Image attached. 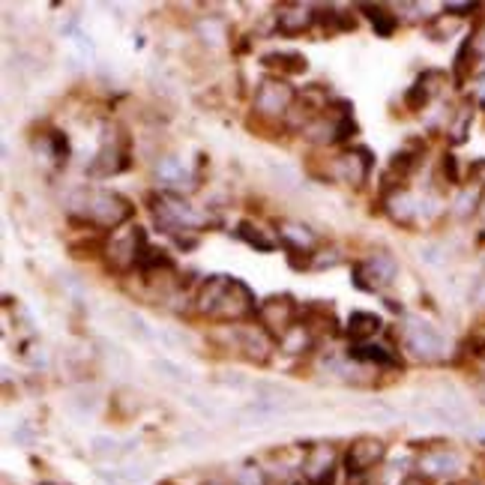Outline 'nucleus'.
<instances>
[{"label": "nucleus", "mask_w": 485, "mask_h": 485, "mask_svg": "<svg viewBox=\"0 0 485 485\" xmlns=\"http://www.w3.org/2000/svg\"><path fill=\"white\" fill-rule=\"evenodd\" d=\"M258 306L252 287L234 276H207L195 291V311L213 320L246 324V318L258 315Z\"/></svg>", "instance_id": "obj_1"}, {"label": "nucleus", "mask_w": 485, "mask_h": 485, "mask_svg": "<svg viewBox=\"0 0 485 485\" xmlns=\"http://www.w3.org/2000/svg\"><path fill=\"white\" fill-rule=\"evenodd\" d=\"M69 207L90 228H109V231L126 225L135 213L133 201L111 189H78V192H72Z\"/></svg>", "instance_id": "obj_2"}, {"label": "nucleus", "mask_w": 485, "mask_h": 485, "mask_svg": "<svg viewBox=\"0 0 485 485\" xmlns=\"http://www.w3.org/2000/svg\"><path fill=\"white\" fill-rule=\"evenodd\" d=\"M150 213H153L156 225H159L166 234L177 237V243L183 240V234H195L210 225L207 213L195 210L183 195H174V192L150 195Z\"/></svg>", "instance_id": "obj_3"}, {"label": "nucleus", "mask_w": 485, "mask_h": 485, "mask_svg": "<svg viewBox=\"0 0 485 485\" xmlns=\"http://www.w3.org/2000/svg\"><path fill=\"white\" fill-rule=\"evenodd\" d=\"M297 102V90L287 85L285 78L279 76H267L258 81L255 87V96H252V111L264 120H279V117H287Z\"/></svg>", "instance_id": "obj_4"}, {"label": "nucleus", "mask_w": 485, "mask_h": 485, "mask_svg": "<svg viewBox=\"0 0 485 485\" xmlns=\"http://www.w3.org/2000/svg\"><path fill=\"white\" fill-rule=\"evenodd\" d=\"M150 249V243H147V234L141 225H133L126 228L123 234H114L109 243H105V261H109V267L114 273H129V270H138L141 264V258Z\"/></svg>", "instance_id": "obj_5"}, {"label": "nucleus", "mask_w": 485, "mask_h": 485, "mask_svg": "<svg viewBox=\"0 0 485 485\" xmlns=\"http://www.w3.org/2000/svg\"><path fill=\"white\" fill-rule=\"evenodd\" d=\"M401 342H405V348L414 353L416 360H423V363H438L443 357V348H447L438 327L423 318L405 320V327H401Z\"/></svg>", "instance_id": "obj_6"}, {"label": "nucleus", "mask_w": 485, "mask_h": 485, "mask_svg": "<svg viewBox=\"0 0 485 485\" xmlns=\"http://www.w3.org/2000/svg\"><path fill=\"white\" fill-rule=\"evenodd\" d=\"M129 168V138L120 126H105L102 147L90 162V177H114Z\"/></svg>", "instance_id": "obj_7"}, {"label": "nucleus", "mask_w": 485, "mask_h": 485, "mask_svg": "<svg viewBox=\"0 0 485 485\" xmlns=\"http://www.w3.org/2000/svg\"><path fill=\"white\" fill-rule=\"evenodd\" d=\"M300 318H303V309L297 306V300H294L291 294H273V297H267L258 306V324L273 333L276 342L282 339L291 327H297Z\"/></svg>", "instance_id": "obj_8"}, {"label": "nucleus", "mask_w": 485, "mask_h": 485, "mask_svg": "<svg viewBox=\"0 0 485 485\" xmlns=\"http://www.w3.org/2000/svg\"><path fill=\"white\" fill-rule=\"evenodd\" d=\"M399 276V264L390 252H375L366 261L353 264V285L360 291H384L386 285H392Z\"/></svg>", "instance_id": "obj_9"}, {"label": "nucleus", "mask_w": 485, "mask_h": 485, "mask_svg": "<svg viewBox=\"0 0 485 485\" xmlns=\"http://www.w3.org/2000/svg\"><path fill=\"white\" fill-rule=\"evenodd\" d=\"M231 335H234L237 351H240L249 363H258V366H267L270 357H273V351L279 348L276 335L264 330L261 324H237Z\"/></svg>", "instance_id": "obj_10"}, {"label": "nucleus", "mask_w": 485, "mask_h": 485, "mask_svg": "<svg viewBox=\"0 0 485 485\" xmlns=\"http://www.w3.org/2000/svg\"><path fill=\"white\" fill-rule=\"evenodd\" d=\"M384 458H386V443L381 438H372V434H363V438L351 441L348 449H344V467H348L351 480L375 471Z\"/></svg>", "instance_id": "obj_11"}, {"label": "nucleus", "mask_w": 485, "mask_h": 485, "mask_svg": "<svg viewBox=\"0 0 485 485\" xmlns=\"http://www.w3.org/2000/svg\"><path fill=\"white\" fill-rule=\"evenodd\" d=\"M330 174L339 180L344 186H353L360 189L372 174V153L366 147H357V150H344L342 156H335L333 166H330Z\"/></svg>", "instance_id": "obj_12"}, {"label": "nucleus", "mask_w": 485, "mask_h": 485, "mask_svg": "<svg viewBox=\"0 0 485 485\" xmlns=\"http://www.w3.org/2000/svg\"><path fill=\"white\" fill-rule=\"evenodd\" d=\"M335 447L333 443H315L303 458V476L309 485H335Z\"/></svg>", "instance_id": "obj_13"}, {"label": "nucleus", "mask_w": 485, "mask_h": 485, "mask_svg": "<svg viewBox=\"0 0 485 485\" xmlns=\"http://www.w3.org/2000/svg\"><path fill=\"white\" fill-rule=\"evenodd\" d=\"M318 10L309 4H282L276 6V30L282 36H300L318 24Z\"/></svg>", "instance_id": "obj_14"}, {"label": "nucleus", "mask_w": 485, "mask_h": 485, "mask_svg": "<svg viewBox=\"0 0 485 485\" xmlns=\"http://www.w3.org/2000/svg\"><path fill=\"white\" fill-rule=\"evenodd\" d=\"M348 357L357 360V363H366V366H377V368H399V357L392 353L390 348L384 344H351L348 348Z\"/></svg>", "instance_id": "obj_15"}, {"label": "nucleus", "mask_w": 485, "mask_h": 485, "mask_svg": "<svg viewBox=\"0 0 485 485\" xmlns=\"http://www.w3.org/2000/svg\"><path fill=\"white\" fill-rule=\"evenodd\" d=\"M381 330H384V320L377 318L375 311H351L348 327H344V333H348L357 344L372 342Z\"/></svg>", "instance_id": "obj_16"}, {"label": "nucleus", "mask_w": 485, "mask_h": 485, "mask_svg": "<svg viewBox=\"0 0 485 485\" xmlns=\"http://www.w3.org/2000/svg\"><path fill=\"white\" fill-rule=\"evenodd\" d=\"M458 467H462V458L452 449H434L419 458V471L425 476H452Z\"/></svg>", "instance_id": "obj_17"}, {"label": "nucleus", "mask_w": 485, "mask_h": 485, "mask_svg": "<svg viewBox=\"0 0 485 485\" xmlns=\"http://www.w3.org/2000/svg\"><path fill=\"white\" fill-rule=\"evenodd\" d=\"M386 213H390L392 222H399V225H414L419 207H416V201L410 198L408 189L401 186V189H392L390 198H386Z\"/></svg>", "instance_id": "obj_18"}, {"label": "nucleus", "mask_w": 485, "mask_h": 485, "mask_svg": "<svg viewBox=\"0 0 485 485\" xmlns=\"http://www.w3.org/2000/svg\"><path fill=\"white\" fill-rule=\"evenodd\" d=\"M311 344H315V333L309 330L306 324H300L297 327H291L282 339H279V351L287 353V357H300V353H309L311 351Z\"/></svg>", "instance_id": "obj_19"}, {"label": "nucleus", "mask_w": 485, "mask_h": 485, "mask_svg": "<svg viewBox=\"0 0 485 485\" xmlns=\"http://www.w3.org/2000/svg\"><path fill=\"white\" fill-rule=\"evenodd\" d=\"M156 180L166 186V192L180 195L183 183H189V174H186L183 162H177V159H171V156H166V159H159V166H156Z\"/></svg>", "instance_id": "obj_20"}, {"label": "nucleus", "mask_w": 485, "mask_h": 485, "mask_svg": "<svg viewBox=\"0 0 485 485\" xmlns=\"http://www.w3.org/2000/svg\"><path fill=\"white\" fill-rule=\"evenodd\" d=\"M261 63H264L267 69H279L282 76H297V72H306V57L300 52H270L261 57Z\"/></svg>", "instance_id": "obj_21"}, {"label": "nucleus", "mask_w": 485, "mask_h": 485, "mask_svg": "<svg viewBox=\"0 0 485 485\" xmlns=\"http://www.w3.org/2000/svg\"><path fill=\"white\" fill-rule=\"evenodd\" d=\"M471 123H473V105H462V109L452 114V120H449V129H447L449 141L465 144L467 135H471Z\"/></svg>", "instance_id": "obj_22"}, {"label": "nucleus", "mask_w": 485, "mask_h": 485, "mask_svg": "<svg viewBox=\"0 0 485 485\" xmlns=\"http://www.w3.org/2000/svg\"><path fill=\"white\" fill-rule=\"evenodd\" d=\"M419 159H423V150H416V147H401V150L392 153L390 174H399V180H405L410 171H416Z\"/></svg>", "instance_id": "obj_23"}, {"label": "nucleus", "mask_w": 485, "mask_h": 485, "mask_svg": "<svg viewBox=\"0 0 485 485\" xmlns=\"http://www.w3.org/2000/svg\"><path fill=\"white\" fill-rule=\"evenodd\" d=\"M363 12H368V21H372V28L377 30L381 36H392L399 28V15H392L386 6H360Z\"/></svg>", "instance_id": "obj_24"}, {"label": "nucleus", "mask_w": 485, "mask_h": 485, "mask_svg": "<svg viewBox=\"0 0 485 485\" xmlns=\"http://www.w3.org/2000/svg\"><path fill=\"white\" fill-rule=\"evenodd\" d=\"M237 237H240L243 243H249L252 249H258V252H273L276 249V240L264 237V231H261L258 225H252V222H240V225H237Z\"/></svg>", "instance_id": "obj_25"}, {"label": "nucleus", "mask_w": 485, "mask_h": 485, "mask_svg": "<svg viewBox=\"0 0 485 485\" xmlns=\"http://www.w3.org/2000/svg\"><path fill=\"white\" fill-rule=\"evenodd\" d=\"M432 96H434L432 90L416 78V85H414V87H408V93H405V109H408V111H414V114H419V111L425 109V105L432 102Z\"/></svg>", "instance_id": "obj_26"}, {"label": "nucleus", "mask_w": 485, "mask_h": 485, "mask_svg": "<svg viewBox=\"0 0 485 485\" xmlns=\"http://www.w3.org/2000/svg\"><path fill=\"white\" fill-rule=\"evenodd\" d=\"M90 452H93L96 458H117L120 452H126V447H120L109 434H96V438L90 441Z\"/></svg>", "instance_id": "obj_27"}, {"label": "nucleus", "mask_w": 485, "mask_h": 485, "mask_svg": "<svg viewBox=\"0 0 485 485\" xmlns=\"http://www.w3.org/2000/svg\"><path fill=\"white\" fill-rule=\"evenodd\" d=\"M153 372H159L162 377H168V381L174 384H192V375H189L183 366L171 363V360H153Z\"/></svg>", "instance_id": "obj_28"}, {"label": "nucleus", "mask_w": 485, "mask_h": 485, "mask_svg": "<svg viewBox=\"0 0 485 485\" xmlns=\"http://www.w3.org/2000/svg\"><path fill=\"white\" fill-rule=\"evenodd\" d=\"M480 198H482V192H476V189H465L456 201V216L467 219V216H473V213H480Z\"/></svg>", "instance_id": "obj_29"}, {"label": "nucleus", "mask_w": 485, "mask_h": 485, "mask_svg": "<svg viewBox=\"0 0 485 485\" xmlns=\"http://www.w3.org/2000/svg\"><path fill=\"white\" fill-rule=\"evenodd\" d=\"M234 480H237V485H267V476L261 473V467H255V465L240 467V473H237Z\"/></svg>", "instance_id": "obj_30"}, {"label": "nucleus", "mask_w": 485, "mask_h": 485, "mask_svg": "<svg viewBox=\"0 0 485 485\" xmlns=\"http://www.w3.org/2000/svg\"><path fill=\"white\" fill-rule=\"evenodd\" d=\"M126 324H129V330H133V333L138 335V339H144V342H150V339H153V333L147 330V324H144V320L138 318V315H133V311L126 315Z\"/></svg>", "instance_id": "obj_31"}, {"label": "nucleus", "mask_w": 485, "mask_h": 485, "mask_svg": "<svg viewBox=\"0 0 485 485\" xmlns=\"http://www.w3.org/2000/svg\"><path fill=\"white\" fill-rule=\"evenodd\" d=\"M443 174H447V180L452 186L458 183V162H456V156H452V153L443 156Z\"/></svg>", "instance_id": "obj_32"}, {"label": "nucleus", "mask_w": 485, "mask_h": 485, "mask_svg": "<svg viewBox=\"0 0 485 485\" xmlns=\"http://www.w3.org/2000/svg\"><path fill=\"white\" fill-rule=\"evenodd\" d=\"M476 10H480L476 4H447V6H443V12L456 15V19H465L467 12H476Z\"/></svg>", "instance_id": "obj_33"}, {"label": "nucleus", "mask_w": 485, "mask_h": 485, "mask_svg": "<svg viewBox=\"0 0 485 485\" xmlns=\"http://www.w3.org/2000/svg\"><path fill=\"white\" fill-rule=\"evenodd\" d=\"M419 258H423L425 264H443V258H441V246H425V249L419 252Z\"/></svg>", "instance_id": "obj_34"}, {"label": "nucleus", "mask_w": 485, "mask_h": 485, "mask_svg": "<svg viewBox=\"0 0 485 485\" xmlns=\"http://www.w3.org/2000/svg\"><path fill=\"white\" fill-rule=\"evenodd\" d=\"M471 45H473V54L476 57H485V24L471 36Z\"/></svg>", "instance_id": "obj_35"}, {"label": "nucleus", "mask_w": 485, "mask_h": 485, "mask_svg": "<svg viewBox=\"0 0 485 485\" xmlns=\"http://www.w3.org/2000/svg\"><path fill=\"white\" fill-rule=\"evenodd\" d=\"M467 348H471V353H473L476 360H485V333L473 335V339H471V344H467Z\"/></svg>", "instance_id": "obj_36"}, {"label": "nucleus", "mask_w": 485, "mask_h": 485, "mask_svg": "<svg viewBox=\"0 0 485 485\" xmlns=\"http://www.w3.org/2000/svg\"><path fill=\"white\" fill-rule=\"evenodd\" d=\"M219 381H222V384H228V386H246V384H249L243 375H237V372H234V375H225V377H219Z\"/></svg>", "instance_id": "obj_37"}, {"label": "nucleus", "mask_w": 485, "mask_h": 485, "mask_svg": "<svg viewBox=\"0 0 485 485\" xmlns=\"http://www.w3.org/2000/svg\"><path fill=\"white\" fill-rule=\"evenodd\" d=\"M204 485H237V480H228V476H210Z\"/></svg>", "instance_id": "obj_38"}, {"label": "nucleus", "mask_w": 485, "mask_h": 485, "mask_svg": "<svg viewBox=\"0 0 485 485\" xmlns=\"http://www.w3.org/2000/svg\"><path fill=\"white\" fill-rule=\"evenodd\" d=\"M399 485H429V480H425V476H405Z\"/></svg>", "instance_id": "obj_39"}, {"label": "nucleus", "mask_w": 485, "mask_h": 485, "mask_svg": "<svg viewBox=\"0 0 485 485\" xmlns=\"http://www.w3.org/2000/svg\"><path fill=\"white\" fill-rule=\"evenodd\" d=\"M480 219L485 222V189H482V198H480Z\"/></svg>", "instance_id": "obj_40"}, {"label": "nucleus", "mask_w": 485, "mask_h": 485, "mask_svg": "<svg viewBox=\"0 0 485 485\" xmlns=\"http://www.w3.org/2000/svg\"><path fill=\"white\" fill-rule=\"evenodd\" d=\"M43 485H54V482H43Z\"/></svg>", "instance_id": "obj_41"}]
</instances>
